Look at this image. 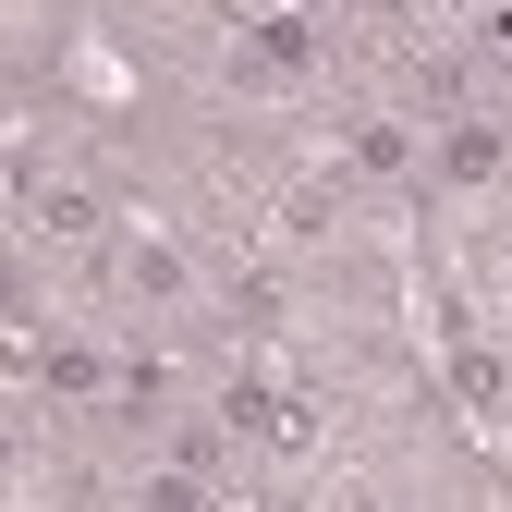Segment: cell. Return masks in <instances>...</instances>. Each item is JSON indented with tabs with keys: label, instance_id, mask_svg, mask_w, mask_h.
Instances as JSON below:
<instances>
[{
	"label": "cell",
	"instance_id": "cell-4",
	"mask_svg": "<svg viewBox=\"0 0 512 512\" xmlns=\"http://www.w3.org/2000/svg\"><path fill=\"white\" fill-rule=\"evenodd\" d=\"M25 232L37 244H98V183H25Z\"/></svg>",
	"mask_w": 512,
	"mask_h": 512
},
{
	"label": "cell",
	"instance_id": "cell-3",
	"mask_svg": "<svg viewBox=\"0 0 512 512\" xmlns=\"http://www.w3.org/2000/svg\"><path fill=\"white\" fill-rule=\"evenodd\" d=\"M342 171H366V183H403V171H427V147H415V122L366 110L354 135H342Z\"/></svg>",
	"mask_w": 512,
	"mask_h": 512
},
{
	"label": "cell",
	"instance_id": "cell-1",
	"mask_svg": "<svg viewBox=\"0 0 512 512\" xmlns=\"http://www.w3.org/2000/svg\"><path fill=\"white\" fill-rule=\"evenodd\" d=\"M500 171H512V122H488V110H452V122H439V147H427V183L476 196V183H500Z\"/></svg>",
	"mask_w": 512,
	"mask_h": 512
},
{
	"label": "cell",
	"instance_id": "cell-2",
	"mask_svg": "<svg viewBox=\"0 0 512 512\" xmlns=\"http://www.w3.org/2000/svg\"><path fill=\"white\" fill-rule=\"evenodd\" d=\"M110 281H122V305H183V293H196V269H183L171 232H122L110 244Z\"/></svg>",
	"mask_w": 512,
	"mask_h": 512
}]
</instances>
